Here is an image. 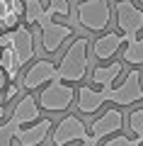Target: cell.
Masks as SVG:
<instances>
[{
  "label": "cell",
  "instance_id": "11",
  "mask_svg": "<svg viewBox=\"0 0 143 146\" xmlns=\"http://www.w3.org/2000/svg\"><path fill=\"white\" fill-rule=\"evenodd\" d=\"M12 51L17 54V61L20 66H27V63L34 58V36L27 29L24 25L15 27V39H12Z\"/></svg>",
  "mask_w": 143,
  "mask_h": 146
},
{
  "label": "cell",
  "instance_id": "3",
  "mask_svg": "<svg viewBox=\"0 0 143 146\" xmlns=\"http://www.w3.org/2000/svg\"><path fill=\"white\" fill-rule=\"evenodd\" d=\"M143 100V73L138 66L124 76L119 85H100V90H92L90 85H80L75 90V105L82 115H95L104 102H114L119 107H131Z\"/></svg>",
  "mask_w": 143,
  "mask_h": 146
},
{
  "label": "cell",
  "instance_id": "10",
  "mask_svg": "<svg viewBox=\"0 0 143 146\" xmlns=\"http://www.w3.org/2000/svg\"><path fill=\"white\" fill-rule=\"evenodd\" d=\"M53 66H56V63L46 61V58L34 61V63H32V66L24 71V76H22V88L32 93V90H36V88H41V85H46L49 80H51Z\"/></svg>",
  "mask_w": 143,
  "mask_h": 146
},
{
  "label": "cell",
  "instance_id": "9",
  "mask_svg": "<svg viewBox=\"0 0 143 146\" xmlns=\"http://www.w3.org/2000/svg\"><path fill=\"white\" fill-rule=\"evenodd\" d=\"M124 42H126V34H124V32H102V34L92 42V56L107 61V58H112L114 54L124 46Z\"/></svg>",
  "mask_w": 143,
  "mask_h": 146
},
{
  "label": "cell",
  "instance_id": "17",
  "mask_svg": "<svg viewBox=\"0 0 143 146\" xmlns=\"http://www.w3.org/2000/svg\"><path fill=\"white\" fill-rule=\"evenodd\" d=\"M3 29H5V25H3V17H0V32H3Z\"/></svg>",
  "mask_w": 143,
  "mask_h": 146
},
{
  "label": "cell",
  "instance_id": "7",
  "mask_svg": "<svg viewBox=\"0 0 143 146\" xmlns=\"http://www.w3.org/2000/svg\"><path fill=\"white\" fill-rule=\"evenodd\" d=\"M66 39H73V27L71 25H61V22H46L41 27V46L46 54H56L63 46Z\"/></svg>",
  "mask_w": 143,
  "mask_h": 146
},
{
  "label": "cell",
  "instance_id": "16",
  "mask_svg": "<svg viewBox=\"0 0 143 146\" xmlns=\"http://www.w3.org/2000/svg\"><path fill=\"white\" fill-rule=\"evenodd\" d=\"M7 12H10V3L7 0H0V17H5Z\"/></svg>",
  "mask_w": 143,
  "mask_h": 146
},
{
  "label": "cell",
  "instance_id": "4",
  "mask_svg": "<svg viewBox=\"0 0 143 146\" xmlns=\"http://www.w3.org/2000/svg\"><path fill=\"white\" fill-rule=\"evenodd\" d=\"M75 15L80 27H85L87 32H104L112 20V7L109 0H80Z\"/></svg>",
  "mask_w": 143,
  "mask_h": 146
},
{
  "label": "cell",
  "instance_id": "8",
  "mask_svg": "<svg viewBox=\"0 0 143 146\" xmlns=\"http://www.w3.org/2000/svg\"><path fill=\"white\" fill-rule=\"evenodd\" d=\"M129 129L136 136H109L100 146H143V107H136L129 115Z\"/></svg>",
  "mask_w": 143,
  "mask_h": 146
},
{
  "label": "cell",
  "instance_id": "18",
  "mask_svg": "<svg viewBox=\"0 0 143 146\" xmlns=\"http://www.w3.org/2000/svg\"><path fill=\"white\" fill-rule=\"evenodd\" d=\"M138 3H141V5H143V0H138Z\"/></svg>",
  "mask_w": 143,
  "mask_h": 146
},
{
  "label": "cell",
  "instance_id": "15",
  "mask_svg": "<svg viewBox=\"0 0 143 146\" xmlns=\"http://www.w3.org/2000/svg\"><path fill=\"white\" fill-rule=\"evenodd\" d=\"M3 90H5V98H3V100H12V98L17 95V85L12 83V80H10V83H7V85H5Z\"/></svg>",
  "mask_w": 143,
  "mask_h": 146
},
{
  "label": "cell",
  "instance_id": "2",
  "mask_svg": "<svg viewBox=\"0 0 143 146\" xmlns=\"http://www.w3.org/2000/svg\"><path fill=\"white\" fill-rule=\"evenodd\" d=\"M51 129V119H41V107L36 98L24 95L15 105L12 119L0 124V146H41Z\"/></svg>",
  "mask_w": 143,
  "mask_h": 146
},
{
  "label": "cell",
  "instance_id": "6",
  "mask_svg": "<svg viewBox=\"0 0 143 146\" xmlns=\"http://www.w3.org/2000/svg\"><path fill=\"white\" fill-rule=\"evenodd\" d=\"M114 17H117L119 32H124V34H138L143 29V10L133 0H117Z\"/></svg>",
  "mask_w": 143,
  "mask_h": 146
},
{
  "label": "cell",
  "instance_id": "12",
  "mask_svg": "<svg viewBox=\"0 0 143 146\" xmlns=\"http://www.w3.org/2000/svg\"><path fill=\"white\" fill-rule=\"evenodd\" d=\"M121 61L126 63V66H143V36H138V34H126Z\"/></svg>",
  "mask_w": 143,
  "mask_h": 146
},
{
  "label": "cell",
  "instance_id": "13",
  "mask_svg": "<svg viewBox=\"0 0 143 146\" xmlns=\"http://www.w3.org/2000/svg\"><path fill=\"white\" fill-rule=\"evenodd\" d=\"M124 73V61H112L109 66H97L92 68V80L97 85H109Z\"/></svg>",
  "mask_w": 143,
  "mask_h": 146
},
{
  "label": "cell",
  "instance_id": "14",
  "mask_svg": "<svg viewBox=\"0 0 143 146\" xmlns=\"http://www.w3.org/2000/svg\"><path fill=\"white\" fill-rule=\"evenodd\" d=\"M0 66L5 68V73H7V78L10 80H15L17 78V73H20V61H17V54L12 51V46H3L0 49Z\"/></svg>",
  "mask_w": 143,
  "mask_h": 146
},
{
  "label": "cell",
  "instance_id": "5",
  "mask_svg": "<svg viewBox=\"0 0 143 146\" xmlns=\"http://www.w3.org/2000/svg\"><path fill=\"white\" fill-rule=\"evenodd\" d=\"M121 129H124V115L119 112V110L109 107L107 112H102L97 119L92 122L87 136H82V139H80V146H100V141H102L104 136L119 134Z\"/></svg>",
  "mask_w": 143,
  "mask_h": 146
},
{
  "label": "cell",
  "instance_id": "1",
  "mask_svg": "<svg viewBox=\"0 0 143 146\" xmlns=\"http://www.w3.org/2000/svg\"><path fill=\"white\" fill-rule=\"evenodd\" d=\"M87 71H90V39L73 36L71 46L63 51V58L53 66L51 80L36 98L39 107L46 112H66L75 102L73 83H80Z\"/></svg>",
  "mask_w": 143,
  "mask_h": 146
}]
</instances>
